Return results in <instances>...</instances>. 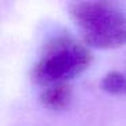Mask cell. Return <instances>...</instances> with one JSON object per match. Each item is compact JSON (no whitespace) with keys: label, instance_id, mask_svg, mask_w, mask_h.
Listing matches in <instances>:
<instances>
[{"label":"cell","instance_id":"6da1fadb","mask_svg":"<svg viewBox=\"0 0 126 126\" xmlns=\"http://www.w3.org/2000/svg\"><path fill=\"white\" fill-rule=\"evenodd\" d=\"M69 15L87 46L100 50L126 45V6L118 1H77Z\"/></svg>","mask_w":126,"mask_h":126},{"label":"cell","instance_id":"3957f363","mask_svg":"<svg viewBox=\"0 0 126 126\" xmlns=\"http://www.w3.org/2000/svg\"><path fill=\"white\" fill-rule=\"evenodd\" d=\"M72 100V91L68 84H54L44 87L41 102L50 110H64Z\"/></svg>","mask_w":126,"mask_h":126},{"label":"cell","instance_id":"277c9868","mask_svg":"<svg viewBox=\"0 0 126 126\" xmlns=\"http://www.w3.org/2000/svg\"><path fill=\"white\" fill-rule=\"evenodd\" d=\"M100 87L110 95H126V75L122 72H109L102 79Z\"/></svg>","mask_w":126,"mask_h":126},{"label":"cell","instance_id":"5b68a950","mask_svg":"<svg viewBox=\"0 0 126 126\" xmlns=\"http://www.w3.org/2000/svg\"><path fill=\"white\" fill-rule=\"evenodd\" d=\"M125 75H126V73H125Z\"/></svg>","mask_w":126,"mask_h":126},{"label":"cell","instance_id":"7a4b0ae2","mask_svg":"<svg viewBox=\"0 0 126 126\" xmlns=\"http://www.w3.org/2000/svg\"><path fill=\"white\" fill-rule=\"evenodd\" d=\"M92 63V54L85 45L69 35L56 37L46 45L33 69V79L42 87L68 84L81 75Z\"/></svg>","mask_w":126,"mask_h":126}]
</instances>
